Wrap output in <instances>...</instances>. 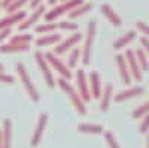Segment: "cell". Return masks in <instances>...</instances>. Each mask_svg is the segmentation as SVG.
Returning a JSON list of instances; mask_svg holds the SVG:
<instances>
[{
  "label": "cell",
  "instance_id": "obj_27",
  "mask_svg": "<svg viewBox=\"0 0 149 148\" xmlns=\"http://www.w3.org/2000/svg\"><path fill=\"white\" fill-rule=\"evenodd\" d=\"M31 41H33V36L26 32H21L10 38V42H14V43H30Z\"/></svg>",
  "mask_w": 149,
  "mask_h": 148
},
{
  "label": "cell",
  "instance_id": "obj_41",
  "mask_svg": "<svg viewBox=\"0 0 149 148\" xmlns=\"http://www.w3.org/2000/svg\"><path fill=\"white\" fill-rule=\"evenodd\" d=\"M0 72H3V65L0 63Z\"/></svg>",
  "mask_w": 149,
  "mask_h": 148
},
{
  "label": "cell",
  "instance_id": "obj_39",
  "mask_svg": "<svg viewBox=\"0 0 149 148\" xmlns=\"http://www.w3.org/2000/svg\"><path fill=\"white\" fill-rule=\"evenodd\" d=\"M58 2V0H48V5H51V6H55V3Z\"/></svg>",
  "mask_w": 149,
  "mask_h": 148
},
{
  "label": "cell",
  "instance_id": "obj_2",
  "mask_svg": "<svg viewBox=\"0 0 149 148\" xmlns=\"http://www.w3.org/2000/svg\"><path fill=\"white\" fill-rule=\"evenodd\" d=\"M95 32H97V21L91 20L88 22V27H86V34H85V41H84V46H82V58L81 60L84 65H90V61H91Z\"/></svg>",
  "mask_w": 149,
  "mask_h": 148
},
{
  "label": "cell",
  "instance_id": "obj_29",
  "mask_svg": "<svg viewBox=\"0 0 149 148\" xmlns=\"http://www.w3.org/2000/svg\"><path fill=\"white\" fill-rule=\"evenodd\" d=\"M58 29L60 30H64V32H78V24L76 22H72L69 20H63L58 22Z\"/></svg>",
  "mask_w": 149,
  "mask_h": 148
},
{
  "label": "cell",
  "instance_id": "obj_30",
  "mask_svg": "<svg viewBox=\"0 0 149 148\" xmlns=\"http://www.w3.org/2000/svg\"><path fill=\"white\" fill-rule=\"evenodd\" d=\"M146 114H149V100L145 102L143 105H140L139 108H136L133 111V118H142Z\"/></svg>",
  "mask_w": 149,
  "mask_h": 148
},
{
  "label": "cell",
  "instance_id": "obj_35",
  "mask_svg": "<svg viewBox=\"0 0 149 148\" xmlns=\"http://www.w3.org/2000/svg\"><path fill=\"white\" fill-rule=\"evenodd\" d=\"M9 36H10V29H2L0 30V45H2Z\"/></svg>",
  "mask_w": 149,
  "mask_h": 148
},
{
  "label": "cell",
  "instance_id": "obj_42",
  "mask_svg": "<svg viewBox=\"0 0 149 148\" xmlns=\"http://www.w3.org/2000/svg\"><path fill=\"white\" fill-rule=\"evenodd\" d=\"M148 148H149V135H148Z\"/></svg>",
  "mask_w": 149,
  "mask_h": 148
},
{
  "label": "cell",
  "instance_id": "obj_36",
  "mask_svg": "<svg viewBox=\"0 0 149 148\" xmlns=\"http://www.w3.org/2000/svg\"><path fill=\"white\" fill-rule=\"evenodd\" d=\"M140 46L143 48V51L148 54V57H149V39L148 38H145V36H142L140 38Z\"/></svg>",
  "mask_w": 149,
  "mask_h": 148
},
{
  "label": "cell",
  "instance_id": "obj_6",
  "mask_svg": "<svg viewBox=\"0 0 149 148\" xmlns=\"http://www.w3.org/2000/svg\"><path fill=\"white\" fill-rule=\"evenodd\" d=\"M45 57H46V60H48V63H49V66H51L54 70H57L58 73H60V76L61 78H66V79H72V70H70V67L69 66H66L63 61H61V58H58V55L55 54V53H46L45 54Z\"/></svg>",
  "mask_w": 149,
  "mask_h": 148
},
{
  "label": "cell",
  "instance_id": "obj_14",
  "mask_svg": "<svg viewBox=\"0 0 149 148\" xmlns=\"http://www.w3.org/2000/svg\"><path fill=\"white\" fill-rule=\"evenodd\" d=\"M145 93V88L143 87H139V85H136V87H130V88H127V90H124V91H121V93H118V94H115V102H118V103H121V102H125V100H128V99H134V97H139L140 94H143Z\"/></svg>",
  "mask_w": 149,
  "mask_h": 148
},
{
  "label": "cell",
  "instance_id": "obj_22",
  "mask_svg": "<svg viewBox=\"0 0 149 148\" xmlns=\"http://www.w3.org/2000/svg\"><path fill=\"white\" fill-rule=\"evenodd\" d=\"M78 130L81 133H86V135H102L104 133V127L100 124H91V123H81L78 126Z\"/></svg>",
  "mask_w": 149,
  "mask_h": 148
},
{
  "label": "cell",
  "instance_id": "obj_26",
  "mask_svg": "<svg viewBox=\"0 0 149 148\" xmlns=\"http://www.w3.org/2000/svg\"><path fill=\"white\" fill-rule=\"evenodd\" d=\"M82 58V49H79V48H72V51H70V55H69V60H67V66L70 67V69H74L78 66V63H79V60Z\"/></svg>",
  "mask_w": 149,
  "mask_h": 148
},
{
  "label": "cell",
  "instance_id": "obj_19",
  "mask_svg": "<svg viewBox=\"0 0 149 148\" xmlns=\"http://www.w3.org/2000/svg\"><path fill=\"white\" fill-rule=\"evenodd\" d=\"M113 99V87L112 84H106V87L103 88V93H102V97H100V111H107L109 106H110V102Z\"/></svg>",
  "mask_w": 149,
  "mask_h": 148
},
{
  "label": "cell",
  "instance_id": "obj_34",
  "mask_svg": "<svg viewBox=\"0 0 149 148\" xmlns=\"http://www.w3.org/2000/svg\"><path fill=\"white\" fill-rule=\"evenodd\" d=\"M0 82H5V84H14V82H15V78L12 76V75H8V73L0 72Z\"/></svg>",
  "mask_w": 149,
  "mask_h": 148
},
{
  "label": "cell",
  "instance_id": "obj_44",
  "mask_svg": "<svg viewBox=\"0 0 149 148\" xmlns=\"http://www.w3.org/2000/svg\"><path fill=\"white\" fill-rule=\"evenodd\" d=\"M61 2H64V0H61Z\"/></svg>",
  "mask_w": 149,
  "mask_h": 148
},
{
  "label": "cell",
  "instance_id": "obj_11",
  "mask_svg": "<svg viewBox=\"0 0 149 148\" xmlns=\"http://www.w3.org/2000/svg\"><path fill=\"white\" fill-rule=\"evenodd\" d=\"M115 61H116L118 73H119V76H121L122 84L130 85V82L133 81V76H131V73H130V69H128V65H127L125 55H124V54H118V55L115 57Z\"/></svg>",
  "mask_w": 149,
  "mask_h": 148
},
{
  "label": "cell",
  "instance_id": "obj_17",
  "mask_svg": "<svg viewBox=\"0 0 149 148\" xmlns=\"http://www.w3.org/2000/svg\"><path fill=\"white\" fill-rule=\"evenodd\" d=\"M30 49V43H2L0 45V53L2 54H12V53H24Z\"/></svg>",
  "mask_w": 149,
  "mask_h": 148
},
{
  "label": "cell",
  "instance_id": "obj_12",
  "mask_svg": "<svg viewBox=\"0 0 149 148\" xmlns=\"http://www.w3.org/2000/svg\"><path fill=\"white\" fill-rule=\"evenodd\" d=\"M46 124H48V114L43 112V114H40L39 121H37V124H36L33 138H31V142H30L31 147H37V145L40 144L42 136H43V133H45V129H46Z\"/></svg>",
  "mask_w": 149,
  "mask_h": 148
},
{
  "label": "cell",
  "instance_id": "obj_21",
  "mask_svg": "<svg viewBox=\"0 0 149 148\" xmlns=\"http://www.w3.org/2000/svg\"><path fill=\"white\" fill-rule=\"evenodd\" d=\"M136 36H137V33H136L134 30H130V32H127V33H124L121 38H118L115 42H113V49H122V48H125V46H128L134 39H136Z\"/></svg>",
  "mask_w": 149,
  "mask_h": 148
},
{
  "label": "cell",
  "instance_id": "obj_7",
  "mask_svg": "<svg viewBox=\"0 0 149 148\" xmlns=\"http://www.w3.org/2000/svg\"><path fill=\"white\" fill-rule=\"evenodd\" d=\"M76 87H78V93L81 94V97L84 99V102H90L93 96H91V91H90V84H88V79H86V75L82 69H78L76 70Z\"/></svg>",
  "mask_w": 149,
  "mask_h": 148
},
{
  "label": "cell",
  "instance_id": "obj_4",
  "mask_svg": "<svg viewBox=\"0 0 149 148\" xmlns=\"http://www.w3.org/2000/svg\"><path fill=\"white\" fill-rule=\"evenodd\" d=\"M82 3H84V0H64L61 5H57L51 11H48L43 17H45L46 21H55L58 17L64 15V14H69L72 9H74L76 6H79Z\"/></svg>",
  "mask_w": 149,
  "mask_h": 148
},
{
  "label": "cell",
  "instance_id": "obj_10",
  "mask_svg": "<svg viewBox=\"0 0 149 148\" xmlns=\"http://www.w3.org/2000/svg\"><path fill=\"white\" fill-rule=\"evenodd\" d=\"M124 55H125V60H127V65H128V69H130V73H131L133 79L142 81V69H140V65H139L137 58H136L134 51L133 49H127Z\"/></svg>",
  "mask_w": 149,
  "mask_h": 148
},
{
  "label": "cell",
  "instance_id": "obj_23",
  "mask_svg": "<svg viewBox=\"0 0 149 148\" xmlns=\"http://www.w3.org/2000/svg\"><path fill=\"white\" fill-rule=\"evenodd\" d=\"M93 9V5L91 3H82V5H79V6H76L74 9H72L70 12H69V18L70 20H74V18H79V17H82V15H85L86 12H90Z\"/></svg>",
  "mask_w": 149,
  "mask_h": 148
},
{
  "label": "cell",
  "instance_id": "obj_5",
  "mask_svg": "<svg viewBox=\"0 0 149 148\" xmlns=\"http://www.w3.org/2000/svg\"><path fill=\"white\" fill-rule=\"evenodd\" d=\"M34 58H36V63H37V66H39L42 75H43V79H45L46 85H48L49 88H54L55 85H57V81L54 79V73H52V70H51L52 67L49 66L45 54H42L40 51H36V53H34Z\"/></svg>",
  "mask_w": 149,
  "mask_h": 148
},
{
  "label": "cell",
  "instance_id": "obj_28",
  "mask_svg": "<svg viewBox=\"0 0 149 148\" xmlns=\"http://www.w3.org/2000/svg\"><path fill=\"white\" fill-rule=\"evenodd\" d=\"M27 3H30V0H14V2L6 8V11L9 14H14V12H18L19 9H22V6H26Z\"/></svg>",
  "mask_w": 149,
  "mask_h": 148
},
{
  "label": "cell",
  "instance_id": "obj_31",
  "mask_svg": "<svg viewBox=\"0 0 149 148\" xmlns=\"http://www.w3.org/2000/svg\"><path fill=\"white\" fill-rule=\"evenodd\" d=\"M104 141H106L109 148H121L118 141H116V138L113 136V133H112V132H104Z\"/></svg>",
  "mask_w": 149,
  "mask_h": 148
},
{
  "label": "cell",
  "instance_id": "obj_18",
  "mask_svg": "<svg viewBox=\"0 0 149 148\" xmlns=\"http://www.w3.org/2000/svg\"><path fill=\"white\" fill-rule=\"evenodd\" d=\"M12 142V123L10 120H3L2 123V148H10Z\"/></svg>",
  "mask_w": 149,
  "mask_h": 148
},
{
  "label": "cell",
  "instance_id": "obj_9",
  "mask_svg": "<svg viewBox=\"0 0 149 148\" xmlns=\"http://www.w3.org/2000/svg\"><path fill=\"white\" fill-rule=\"evenodd\" d=\"M46 14V8L43 6V5H40L39 8H36V9H33V12L30 14V17H26L19 24H18V30L19 32H26V30H29L30 27H33L34 24L39 21L43 15Z\"/></svg>",
  "mask_w": 149,
  "mask_h": 148
},
{
  "label": "cell",
  "instance_id": "obj_33",
  "mask_svg": "<svg viewBox=\"0 0 149 148\" xmlns=\"http://www.w3.org/2000/svg\"><path fill=\"white\" fill-rule=\"evenodd\" d=\"M136 27H137V30L145 36V38L149 39V26H148L145 21H137V22H136Z\"/></svg>",
  "mask_w": 149,
  "mask_h": 148
},
{
  "label": "cell",
  "instance_id": "obj_8",
  "mask_svg": "<svg viewBox=\"0 0 149 148\" xmlns=\"http://www.w3.org/2000/svg\"><path fill=\"white\" fill-rule=\"evenodd\" d=\"M81 41H82V34H81L79 32H74L73 34L69 36L67 39L58 42V45L54 48V53H55L57 55H63V54H66L67 51H70L72 48L76 46Z\"/></svg>",
  "mask_w": 149,
  "mask_h": 148
},
{
  "label": "cell",
  "instance_id": "obj_1",
  "mask_svg": "<svg viewBox=\"0 0 149 148\" xmlns=\"http://www.w3.org/2000/svg\"><path fill=\"white\" fill-rule=\"evenodd\" d=\"M57 84H58V87L69 96V99H70L72 105L74 106V109H76L81 115H85V114H86V106H85L84 99L81 97V94L78 93V90L69 82V79L60 78V79L57 81Z\"/></svg>",
  "mask_w": 149,
  "mask_h": 148
},
{
  "label": "cell",
  "instance_id": "obj_40",
  "mask_svg": "<svg viewBox=\"0 0 149 148\" xmlns=\"http://www.w3.org/2000/svg\"><path fill=\"white\" fill-rule=\"evenodd\" d=\"M0 148H2V129H0Z\"/></svg>",
  "mask_w": 149,
  "mask_h": 148
},
{
  "label": "cell",
  "instance_id": "obj_20",
  "mask_svg": "<svg viewBox=\"0 0 149 148\" xmlns=\"http://www.w3.org/2000/svg\"><path fill=\"white\" fill-rule=\"evenodd\" d=\"M61 42V34L58 33H48V34H42L39 39H36V45L37 46H51Z\"/></svg>",
  "mask_w": 149,
  "mask_h": 148
},
{
  "label": "cell",
  "instance_id": "obj_3",
  "mask_svg": "<svg viewBox=\"0 0 149 148\" xmlns=\"http://www.w3.org/2000/svg\"><path fill=\"white\" fill-rule=\"evenodd\" d=\"M15 69H17V72H18L19 79H21V82H22V85H24V88H26L29 97L31 99L33 102L37 103V102L40 100V96H39V93H37L34 84L31 82V78H30V75H29L26 66H24L22 63H17V65H15Z\"/></svg>",
  "mask_w": 149,
  "mask_h": 148
},
{
  "label": "cell",
  "instance_id": "obj_38",
  "mask_svg": "<svg viewBox=\"0 0 149 148\" xmlns=\"http://www.w3.org/2000/svg\"><path fill=\"white\" fill-rule=\"evenodd\" d=\"M12 2H14V0H2V3H0V6H2V8H8Z\"/></svg>",
  "mask_w": 149,
  "mask_h": 148
},
{
  "label": "cell",
  "instance_id": "obj_13",
  "mask_svg": "<svg viewBox=\"0 0 149 148\" xmlns=\"http://www.w3.org/2000/svg\"><path fill=\"white\" fill-rule=\"evenodd\" d=\"M26 17L27 15L24 11H18V12H14V14H9L5 18H0V30L2 29H10L12 26H15V24H19Z\"/></svg>",
  "mask_w": 149,
  "mask_h": 148
},
{
  "label": "cell",
  "instance_id": "obj_32",
  "mask_svg": "<svg viewBox=\"0 0 149 148\" xmlns=\"http://www.w3.org/2000/svg\"><path fill=\"white\" fill-rule=\"evenodd\" d=\"M139 132H140L142 135H145V133L149 132V114H146V115L142 117L140 126H139Z\"/></svg>",
  "mask_w": 149,
  "mask_h": 148
},
{
  "label": "cell",
  "instance_id": "obj_37",
  "mask_svg": "<svg viewBox=\"0 0 149 148\" xmlns=\"http://www.w3.org/2000/svg\"><path fill=\"white\" fill-rule=\"evenodd\" d=\"M42 2H43V0H30V8H31V9L39 8L40 5H43Z\"/></svg>",
  "mask_w": 149,
  "mask_h": 148
},
{
  "label": "cell",
  "instance_id": "obj_16",
  "mask_svg": "<svg viewBox=\"0 0 149 148\" xmlns=\"http://www.w3.org/2000/svg\"><path fill=\"white\" fill-rule=\"evenodd\" d=\"M100 11H102V14L106 17V20H107V21L112 24V26L119 27L121 24H122V21H121L119 15H118L116 12L113 11V8H112L110 5H107V3H103V5L100 6Z\"/></svg>",
  "mask_w": 149,
  "mask_h": 148
},
{
  "label": "cell",
  "instance_id": "obj_43",
  "mask_svg": "<svg viewBox=\"0 0 149 148\" xmlns=\"http://www.w3.org/2000/svg\"><path fill=\"white\" fill-rule=\"evenodd\" d=\"M0 3H2V0H0ZM0 8H2V6H0Z\"/></svg>",
  "mask_w": 149,
  "mask_h": 148
},
{
  "label": "cell",
  "instance_id": "obj_24",
  "mask_svg": "<svg viewBox=\"0 0 149 148\" xmlns=\"http://www.w3.org/2000/svg\"><path fill=\"white\" fill-rule=\"evenodd\" d=\"M57 29H58V22H54V21H46V22H42V24H39V26L34 27L36 33H39V34L54 33Z\"/></svg>",
  "mask_w": 149,
  "mask_h": 148
},
{
  "label": "cell",
  "instance_id": "obj_15",
  "mask_svg": "<svg viewBox=\"0 0 149 148\" xmlns=\"http://www.w3.org/2000/svg\"><path fill=\"white\" fill-rule=\"evenodd\" d=\"M88 84H90L91 96H93L94 99H100V97H102V93H103V88H102V79H100V75H98L97 72H91V73H90Z\"/></svg>",
  "mask_w": 149,
  "mask_h": 148
},
{
  "label": "cell",
  "instance_id": "obj_25",
  "mask_svg": "<svg viewBox=\"0 0 149 148\" xmlns=\"http://www.w3.org/2000/svg\"><path fill=\"white\" fill-rule=\"evenodd\" d=\"M134 54H136V58H137L139 65H140L142 72L149 70V57H148V54L143 51V48H142V46H140V48H137V49L134 51Z\"/></svg>",
  "mask_w": 149,
  "mask_h": 148
}]
</instances>
